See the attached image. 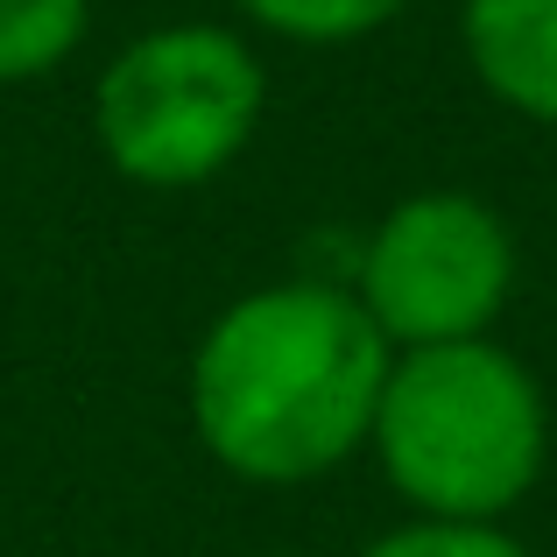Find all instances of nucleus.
<instances>
[{
    "label": "nucleus",
    "instance_id": "nucleus-1",
    "mask_svg": "<svg viewBox=\"0 0 557 557\" xmlns=\"http://www.w3.org/2000/svg\"><path fill=\"white\" fill-rule=\"evenodd\" d=\"M395 346L325 275L247 289L190 354V431L255 487H304L368 451Z\"/></svg>",
    "mask_w": 557,
    "mask_h": 557
},
{
    "label": "nucleus",
    "instance_id": "nucleus-2",
    "mask_svg": "<svg viewBox=\"0 0 557 557\" xmlns=\"http://www.w3.org/2000/svg\"><path fill=\"white\" fill-rule=\"evenodd\" d=\"M368 451L417 516L502 522L544 480L550 409L536 374L494 339L409 346L388 360Z\"/></svg>",
    "mask_w": 557,
    "mask_h": 557
},
{
    "label": "nucleus",
    "instance_id": "nucleus-3",
    "mask_svg": "<svg viewBox=\"0 0 557 557\" xmlns=\"http://www.w3.org/2000/svg\"><path fill=\"white\" fill-rule=\"evenodd\" d=\"M269 71L219 22H170L113 50L92 92L99 156L141 190H198L255 141Z\"/></svg>",
    "mask_w": 557,
    "mask_h": 557
},
{
    "label": "nucleus",
    "instance_id": "nucleus-4",
    "mask_svg": "<svg viewBox=\"0 0 557 557\" xmlns=\"http://www.w3.org/2000/svg\"><path fill=\"white\" fill-rule=\"evenodd\" d=\"M508 289H516V233L494 205L466 190H417L381 212L374 233H360L354 297L395 354L487 339Z\"/></svg>",
    "mask_w": 557,
    "mask_h": 557
},
{
    "label": "nucleus",
    "instance_id": "nucleus-5",
    "mask_svg": "<svg viewBox=\"0 0 557 557\" xmlns=\"http://www.w3.org/2000/svg\"><path fill=\"white\" fill-rule=\"evenodd\" d=\"M459 42L502 107L557 127V0H466Z\"/></svg>",
    "mask_w": 557,
    "mask_h": 557
},
{
    "label": "nucleus",
    "instance_id": "nucleus-6",
    "mask_svg": "<svg viewBox=\"0 0 557 557\" xmlns=\"http://www.w3.org/2000/svg\"><path fill=\"white\" fill-rule=\"evenodd\" d=\"M92 0H0V85L50 78L85 42Z\"/></svg>",
    "mask_w": 557,
    "mask_h": 557
},
{
    "label": "nucleus",
    "instance_id": "nucleus-7",
    "mask_svg": "<svg viewBox=\"0 0 557 557\" xmlns=\"http://www.w3.org/2000/svg\"><path fill=\"white\" fill-rule=\"evenodd\" d=\"M233 8L283 42H360L388 28L409 0H233Z\"/></svg>",
    "mask_w": 557,
    "mask_h": 557
},
{
    "label": "nucleus",
    "instance_id": "nucleus-8",
    "mask_svg": "<svg viewBox=\"0 0 557 557\" xmlns=\"http://www.w3.org/2000/svg\"><path fill=\"white\" fill-rule=\"evenodd\" d=\"M360 557H530L502 522H437L417 516L403 530H381Z\"/></svg>",
    "mask_w": 557,
    "mask_h": 557
}]
</instances>
